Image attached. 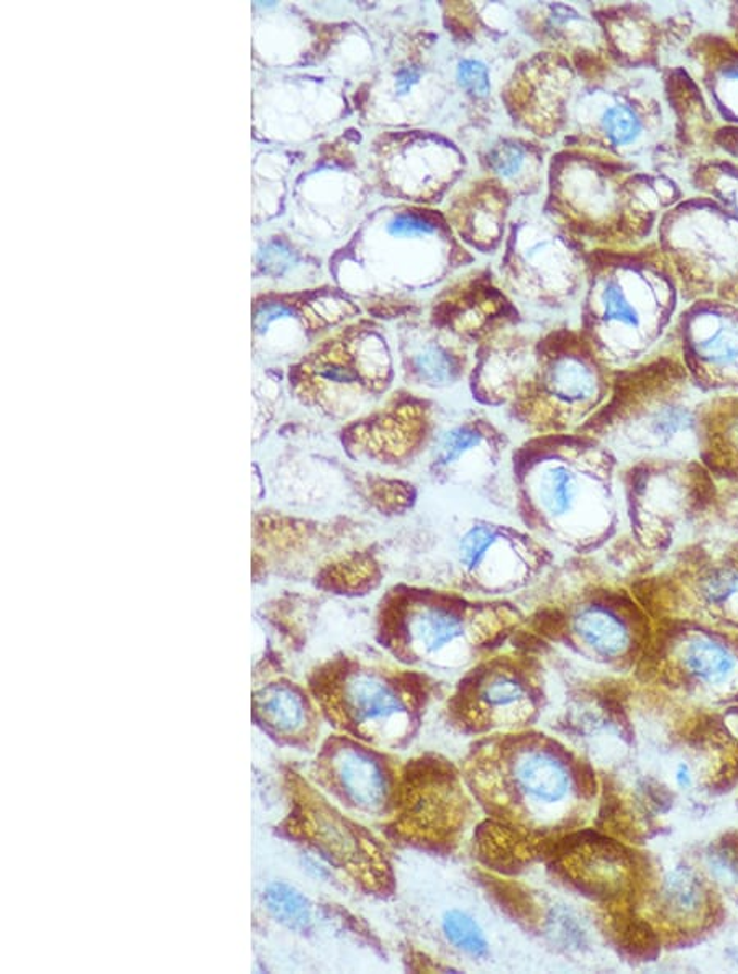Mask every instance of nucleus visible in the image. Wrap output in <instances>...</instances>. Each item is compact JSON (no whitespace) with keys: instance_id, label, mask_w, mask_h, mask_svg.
<instances>
[{"instance_id":"nucleus-1","label":"nucleus","mask_w":738,"mask_h":974,"mask_svg":"<svg viewBox=\"0 0 738 974\" xmlns=\"http://www.w3.org/2000/svg\"><path fill=\"white\" fill-rule=\"evenodd\" d=\"M463 781L492 824L529 844L546 815L568 798L573 776L552 745L529 730L482 737L463 766Z\"/></svg>"},{"instance_id":"nucleus-2","label":"nucleus","mask_w":738,"mask_h":974,"mask_svg":"<svg viewBox=\"0 0 738 974\" xmlns=\"http://www.w3.org/2000/svg\"><path fill=\"white\" fill-rule=\"evenodd\" d=\"M310 691L320 714L342 736L390 753L406 749L417 736L430 701L419 676L361 665L323 669Z\"/></svg>"},{"instance_id":"nucleus-3","label":"nucleus","mask_w":738,"mask_h":974,"mask_svg":"<svg viewBox=\"0 0 738 974\" xmlns=\"http://www.w3.org/2000/svg\"><path fill=\"white\" fill-rule=\"evenodd\" d=\"M540 689L524 663L496 659L472 669L448 699L450 718L478 737L522 732L539 712Z\"/></svg>"},{"instance_id":"nucleus-4","label":"nucleus","mask_w":738,"mask_h":974,"mask_svg":"<svg viewBox=\"0 0 738 974\" xmlns=\"http://www.w3.org/2000/svg\"><path fill=\"white\" fill-rule=\"evenodd\" d=\"M316 763L320 785L348 811L396 817L404 778L390 752L340 733L322 747Z\"/></svg>"},{"instance_id":"nucleus-5","label":"nucleus","mask_w":738,"mask_h":974,"mask_svg":"<svg viewBox=\"0 0 738 974\" xmlns=\"http://www.w3.org/2000/svg\"><path fill=\"white\" fill-rule=\"evenodd\" d=\"M471 637V626L463 608L443 602L410 608L393 632L394 646L409 662L433 668L465 663L472 645Z\"/></svg>"},{"instance_id":"nucleus-6","label":"nucleus","mask_w":738,"mask_h":974,"mask_svg":"<svg viewBox=\"0 0 738 974\" xmlns=\"http://www.w3.org/2000/svg\"><path fill=\"white\" fill-rule=\"evenodd\" d=\"M299 688L268 686L255 695V714L268 732L291 745H309L316 737L319 707Z\"/></svg>"},{"instance_id":"nucleus-7","label":"nucleus","mask_w":738,"mask_h":974,"mask_svg":"<svg viewBox=\"0 0 738 974\" xmlns=\"http://www.w3.org/2000/svg\"><path fill=\"white\" fill-rule=\"evenodd\" d=\"M689 346L696 361L725 383H738V320L730 317H699L689 330Z\"/></svg>"},{"instance_id":"nucleus-8","label":"nucleus","mask_w":738,"mask_h":974,"mask_svg":"<svg viewBox=\"0 0 738 974\" xmlns=\"http://www.w3.org/2000/svg\"><path fill=\"white\" fill-rule=\"evenodd\" d=\"M588 493L586 478L579 474L578 469L565 463L543 466L533 481V496L542 513L550 519L565 520L578 513Z\"/></svg>"},{"instance_id":"nucleus-9","label":"nucleus","mask_w":738,"mask_h":974,"mask_svg":"<svg viewBox=\"0 0 738 974\" xmlns=\"http://www.w3.org/2000/svg\"><path fill=\"white\" fill-rule=\"evenodd\" d=\"M573 632L602 658H617L630 643L626 622L604 605H585L573 617Z\"/></svg>"},{"instance_id":"nucleus-10","label":"nucleus","mask_w":738,"mask_h":974,"mask_svg":"<svg viewBox=\"0 0 738 974\" xmlns=\"http://www.w3.org/2000/svg\"><path fill=\"white\" fill-rule=\"evenodd\" d=\"M546 386L556 400L569 406L591 403L598 394V378L576 358L556 359L546 373Z\"/></svg>"},{"instance_id":"nucleus-11","label":"nucleus","mask_w":738,"mask_h":974,"mask_svg":"<svg viewBox=\"0 0 738 974\" xmlns=\"http://www.w3.org/2000/svg\"><path fill=\"white\" fill-rule=\"evenodd\" d=\"M699 597L709 607L721 611L738 608V563L721 562L699 571Z\"/></svg>"},{"instance_id":"nucleus-12","label":"nucleus","mask_w":738,"mask_h":974,"mask_svg":"<svg viewBox=\"0 0 738 974\" xmlns=\"http://www.w3.org/2000/svg\"><path fill=\"white\" fill-rule=\"evenodd\" d=\"M685 662L696 676L709 682L724 681L735 668L734 655L721 643L709 639H698L689 643Z\"/></svg>"},{"instance_id":"nucleus-13","label":"nucleus","mask_w":738,"mask_h":974,"mask_svg":"<svg viewBox=\"0 0 738 974\" xmlns=\"http://www.w3.org/2000/svg\"><path fill=\"white\" fill-rule=\"evenodd\" d=\"M663 896H665L666 905L679 915L694 914L701 908L702 899H704L701 883L688 868L673 870L666 876Z\"/></svg>"},{"instance_id":"nucleus-14","label":"nucleus","mask_w":738,"mask_h":974,"mask_svg":"<svg viewBox=\"0 0 738 974\" xmlns=\"http://www.w3.org/2000/svg\"><path fill=\"white\" fill-rule=\"evenodd\" d=\"M443 932L456 948L472 954V957H484L488 953V940H485L481 927L475 918L469 917L465 912H446L443 917Z\"/></svg>"},{"instance_id":"nucleus-15","label":"nucleus","mask_w":738,"mask_h":974,"mask_svg":"<svg viewBox=\"0 0 738 974\" xmlns=\"http://www.w3.org/2000/svg\"><path fill=\"white\" fill-rule=\"evenodd\" d=\"M414 368L423 383L443 386L452 383L458 374L455 358L439 346H430L414 359Z\"/></svg>"},{"instance_id":"nucleus-16","label":"nucleus","mask_w":738,"mask_h":974,"mask_svg":"<svg viewBox=\"0 0 738 974\" xmlns=\"http://www.w3.org/2000/svg\"><path fill=\"white\" fill-rule=\"evenodd\" d=\"M267 901L271 911L291 927H306L309 922V905L306 898L290 886L274 885L268 889Z\"/></svg>"},{"instance_id":"nucleus-17","label":"nucleus","mask_w":738,"mask_h":974,"mask_svg":"<svg viewBox=\"0 0 738 974\" xmlns=\"http://www.w3.org/2000/svg\"><path fill=\"white\" fill-rule=\"evenodd\" d=\"M496 542L497 532L491 527L475 526L466 530L458 542V558L463 568L476 569L481 566Z\"/></svg>"},{"instance_id":"nucleus-18","label":"nucleus","mask_w":738,"mask_h":974,"mask_svg":"<svg viewBox=\"0 0 738 974\" xmlns=\"http://www.w3.org/2000/svg\"><path fill=\"white\" fill-rule=\"evenodd\" d=\"M479 443H481V435L472 427H453L440 436L439 445H436V458L445 465H450L475 449Z\"/></svg>"},{"instance_id":"nucleus-19","label":"nucleus","mask_w":738,"mask_h":974,"mask_svg":"<svg viewBox=\"0 0 738 974\" xmlns=\"http://www.w3.org/2000/svg\"><path fill=\"white\" fill-rule=\"evenodd\" d=\"M602 127L614 145H629L639 137L642 125L639 116L627 107H612L604 113Z\"/></svg>"},{"instance_id":"nucleus-20","label":"nucleus","mask_w":738,"mask_h":974,"mask_svg":"<svg viewBox=\"0 0 738 974\" xmlns=\"http://www.w3.org/2000/svg\"><path fill=\"white\" fill-rule=\"evenodd\" d=\"M602 307H604V319L607 322H617L620 325L639 329V310L629 303L619 284L611 283L605 286V289L602 291Z\"/></svg>"},{"instance_id":"nucleus-21","label":"nucleus","mask_w":738,"mask_h":974,"mask_svg":"<svg viewBox=\"0 0 738 974\" xmlns=\"http://www.w3.org/2000/svg\"><path fill=\"white\" fill-rule=\"evenodd\" d=\"M458 81L472 96L484 97L489 93V74L479 61H463L458 67Z\"/></svg>"},{"instance_id":"nucleus-22","label":"nucleus","mask_w":738,"mask_h":974,"mask_svg":"<svg viewBox=\"0 0 738 974\" xmlns=\"http://www.w3.org/2000/svg\"><path fill=\"white\" fill-rule=\"evenodd\" d=\"M492 170L503 176H513L522 168L524 151L516 145H500L489 155Z\"/></svg>"},{"instance_id":"nucleus-23","label":"nucleus","mask_w":738,"mask_h":974,"mask_svg":"<svg viewBox=\"0 0 738 974\" xmlns=\"http://www.w3.org/2000/svg\"><path fill=\"white\" fill-rule=\"evenodd\" d=\"M390 232L397 236L430 235L436 232V223L426 217L403 213L391 222Z\"/></svg>"},{"instance_id":"nucleus-24","label":"nucleus","mask_w":738,"mask_h":974,"mask_svg":"<svg viewBox=\"0 0 738 974\" xmlns=\"http://www.w3.org/2000/svg\"><path fill=\"white\" fill-rule=\"evenodd\" d=\"M422 77L419 66H406L397 73L396 89L399 94H407Z\"/></svg>"},{"instance_id":"nucleus-25","label":"nucleus","mask_w":738,"mask_h":974,"mask_svg":"<svg viewBox=\"0 0 738 974\" xmlns=\"http://www.w3.org/2000/svg\"><path fill=\"white\" fill-rule=\"evenodd\" d=\"M724 76L727 77V79L738 81V63L725 67Z\"/></svg>"},{"instance_id":"nucleus-26","label":"nucleus","mask_w":738,"mask_h":974,"mask_svg":"<svg viewBox=\"0 0 738 974\" xmlns=\"http://www.w3.org/2000/svg\"><path fill=\"white\" fill-rule=\"evenodd\" d=\"M678 781H679V785H682V786L689 785V773H688V768H685V766H682V768L679 769V772H678Z\"/></svg>"}]
</instances>
